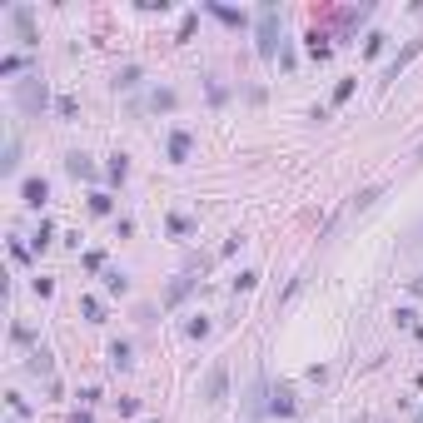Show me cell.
I'll use <instances>...</instances> for the list:
<instances>
[{"label": "cell", "instance_id": "277c9868", "mask_svg": "<svg viewBox=\"0 0 423 423\" xmlns=\"http://www.w3.org/2000/svg\"><path fill=\"white\" fill-rule=\"evenodd\" d=\"M15 165H20V145H15V135H11V140H6V154H0V170L11 175Z\"/></svg>", "mask_w": 423, "mask_h": 423}, {"label": "cell", "instance_id": "3957f363", "mask_svg": "<svg viewBox=\"0 0 423 423\" xmlns=\"http://www.w3.org/2000/svg\"><path fill=\"white\" fill-rule=\"evenodd\" d=\"M224 389H229V368H224V363H215V368H209V379H204V403H220V398H224Z\"/></svg>", "mask_w": 423, "mask_h": 423}, {"label": "cell", "instance_id": "9a60e30c", "mask_svg": "<svg viewBox=\"0 0 423 423\" xmlns=\"http://www.w3.org/2000/svg\"><path fill=\"white\" fill-rule=\"evenodd\" d=\"M413 423H423V413H418V418H413Z\"/></svg>", "mask_w": 423, "mask_h": 423}, {"label": "cell", "instance_id": "7a4b0ae2", "mask_svg": "<svg viewBox=\"0 0 423 423\" xmlns=\"http://www.w3.org/2000/svg\"><path fill=\"white\" fill-rule=\"evenodd\" d=\"M15 100H20V110H45L50 95H45V85H40V75H35V80H25V85L15 90Z\"/></svg>", "mask_w": 423, "mask_h": 423}, {"label": "cell", "instance_id": "8992f818", "mask_svg": "<svg viewBox=\"0 0 423 423\" xmlns=\"http://www.w3.org/2000/svg\"><path fill=\"white\" fill-rule=\"evenodd\" d=\"M184 154H189V135L175 130V135H170V160H184Z\"/></svg>", "mask_w": 423, "mask_h": 423}, {"label": "cell", "instance_id": "9c48e42d", "mask_svg": "<svg viewBox=\"0 0 423 423\" xmlns=\"http://www.w3.org/2000/svg\"><path fill=\"white\" fill-rule=\"evenodd\" d=\"M274 413H294V394L289 389H274Z\"/></svg>", "mask_w": 423, "mask_h": 423}, {"label": "cell", "instance_id": "30bf717a", "mask_svg": "<svg viewBox=\"0 0 423 423\" xmlns=\"http://www.w3.org/2000/svg\"><path fill=\"white\" fill-rule=\"evenodd\" d=\"M215 15H220L224 25H244V15H239V11H229V6H215Z\"/></svg>", "mask_w": 423, "mask_h": 423}, {"label": "cell", "instance_id": "5b68a950", "mask_svg": "<svg viewBox=\"0 0 423 423\" xmlns=\"http://www.w3.org/2000/svg\"><path fill=\"white\" fill-rule=\"evenodd\" d=\"M45 194H50V189H45V180H25V204H35V209H40V204H45Z\"/></svg>", "mask_w": 423, "mask_h": 423}, {"label": "cell", "instance_id": "52a82bcc", "mask_svg": "<svg viewBox=\"0 0 423 423\" xmlns=\"http://www.w3.org/2000/svg\"><path fill=\"white\" fill-rule=\"evenodd\" d=\"M65 170H70V175H80V180H90V175H95V165L85 160V154H70V160H65Z\"/></svg>", "mask_w": 423, "mask_h": 423}, {"label": "cell", "instance_id": "ba28073f", "mask_svg": "<svg viewBox=\"0 0 423 423\" xmlns=\"http://www.w3.org/2000/svg\"><path fill=\"white\" fill-rule=\"evenodd\" d=\"M30 374H45V379H50V354H45V349L30 354Z\"/></svg>", "mask_w": 423, "mask_h": 423}, {"label": "cell", "instance_id": "8fae6325", "mask_svg": "<svg viewBox=\"0 0 423 423\" xmlns=\"http://www.w3.org/2000/svg\"><path fill=\"white\" fill-rule=\"evenodd\" d=\"M110 363L125 368V363H130V344H115V349H110Z\"/></svg>", "mask_w": 423, "mask_h": 423}, {"label": "cell", "instance_id": "4fadbf2b", "mask_svg": "<svg viewBox=\"0 0 423 423\" xmlns=\"http://www.w3.org/2000/svg\"><path fill=\"white\" fill-rule=\"evenodd\" d=\"M349 95H354V80H339V85H334V100H339V105H344V100H349Z\"/></svg>", "mask_w": 423, "mask_h": 423}, {"label": "cell", "instance_id": "6da1fadb", "mask_svg": "<svg viewBox=\"0 0 423 423\" xmlns=\"http://www.w3.org/2000/svg\"><path fill=\"white\" fill-rule=\"evenodd\" d=\"M274 40H279V15H274V6H259V55L264 60L274 55Z\"/></svg>", "mask_w": 423, "mask_h": 423}, {"label": "cell", "instance_id": "5bb4252c", "mask_svg": "<svg viewBox=\"0 0 423 423\" xmlns=\"http://www.w3.org/2000/svg\"><path fill=\"white\" fill-rule=\"evenodd\" d=\"M70 423H95V418H90V413H75V418H70Z\"/></svg>", "mask_w": 423, "mask_h": 423}, {"label": "cell", "instance_id": "7c38bea8", "mask_svg": "<svg viewBox=\"0 0 423 423\" xmlns=\"http://www.w3.org/2000/svg\"><path fill=\"white\" fill-rule=\"evenodd\" d=\"M20 65H25V60H20V55H6V60H0V75H15V70H20Z\"/></svg>", "mask_w": 423, "mask_h": 423}]
</instances>
